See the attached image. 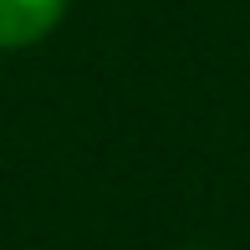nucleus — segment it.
Returning <instances> with one entry per match:
<instances>
[{
  "label": "nucleus",
  "mask_w": 250,
  "mask_h": 250,
  "mask_svg": "<svg viewBox=\"0 0 250 250\" xmlns=\"http://www.w3.org/2000/svg\"><path fill=\"white\" fill-rule=\"evenodd\" d=\"M66 16V0H0V51H26L46 41Z\"/></svg>",
  "instance_id": "nucleus-1"
}]
</instances>
